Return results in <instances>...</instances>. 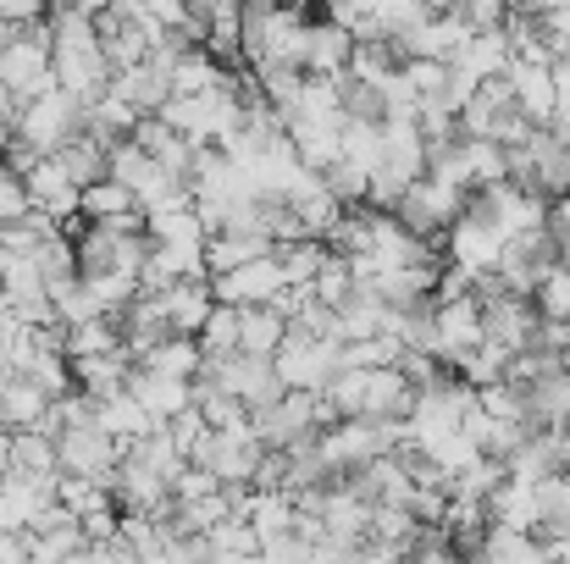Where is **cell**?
I'll use <instances>...</instances> for the list:
<instances>
[{
  "label": "cell",
  "mask_w": 570,
  "mask_h": 564,
  "mask_svg": "<svg viewBox=\"0 0 570 564\" xmlns=\"http://www.w3.org/2000/svg\"><path fill=\"white\" fill-rule=\"evenodd\" d=\"M139 366L156 372V376H173V382H194V376L205 372V355H199L194 338H167V344H156Z\"/></svg>",
  "instance_id": "cell-28"
},
{
  "label": "cell",
  "mask_w": 570,
  "mask_h": 564,
  "mask_svg": "<svg viewBox=\"0 0 570 564\" xmlns=\"http://www.w3.org/2000/svg\"><path fill=\"white\" fill-rule=\"evenodd\" d=\"M249 532H255L261 543L294 537V498H288V493H255V504H249Z\"/></svg>",
  "instance_id": "cell-34"
},
{
  "label": "cell",
  "mask_w": 570,
  "mask_h": 564,
  "mask_svg": "<svg viewBox=\"0 0 570 564\" xmlns=\"http://www.w3.org/2000/svg\"><path fill=\"white\" fill-rule=\"evenodd\" d=\"M56 504H61L72 521H95V515H111V509H117L111 493L95 487V482H83V476H61V482H56Z\"/></svg>",
  "instance_id": "cell-33"
},
{
  "label": "cell",
  "mask_w": 570,
  "mask_h": 564,
  "mask_svg": "<svg viewBox=\"0 0 570 564\" xmlns=\"http://www.w3.org/2000/svg\"><path fill=\"white\" fill-rule=\"evenodd\" d=\"M504 244H510V238H504V232H499V227H493V221L476 210V199H465L460 221L443 232V255H449L443 266H454V271H465V277L476 283V277L499 271V260H504Z\"/></svg>",
  "instance_id": "cell-5"
},
{
  "label": "cell",
  "mask_w": 570,
  "mask_h": 564,
  "mask_svg": "<svg viewBox=\"0 0 570 564\" xmlns=\"http://www.w3.org/2000/svg\"><path fill=\"white\" fill-rule=\"evenodd\" d=\"M61 355L67 360H100V355H122L117 321H83V327H61Z\"/></svg>",
  "instance_id": "cell-27"
},
{
  "label": "cell",
  "mask_w": 570,
  "mask_h": 564,
  "mask_svg": "<svg viewBox=\"0 0 570 564\" xmlns=\"http://www.w3.org/2000/svg\"><path fill=\"white\" fill-rule=\"evenodd\" d=\"M421 459H426V465H432V471H438L443 482H454V476H465V471H471V465H476L482 454L471 448V437H465V432H454V437L432 443V448H426Z\"/></svg>",
  "instance_id": "cell-42"
},
{
  "label": "cell",
  "mask_w": 570,
  "mask_h": 564,
  "mask_svg": "<svg viewBox=\"0 0 570 564\" xmlns=\"http://www.w3.org/2000/svg\"><path fill=\"white\" fill-rule=\"evenodd\" d=\"M338 355H344V344H333V338L288 333L283 349L272 355V372L283 382V393H327V382L338 376Z\"/></svg>",
  "instance_id": "cell-6"
},
{
  "label": "cell",
  "mask_w": 570,
  "mask_h": 564,
  "mask_svg": "<svg viewBox=\"0 0 570 564\" xmlns=\"http://www.w3.org/2000/svg\"><path fill=\"white\" fill-rule=\"evenodd\" d=\"M532 310H538V321H560V327H570V266L566 260H554V266L538 277Z\"/></svg>",
  "instance_id": "cell-30"
},
{
  "label": "cell",
  "mask_w": 570,
  "mask_h": 564,
  "mask_svg": "<svg viewBox=\"0 0 570 564\" xmlns=\"http://www.w3.org/2000/svg\"><path fill=\"white\" fill-rule=\"evenodd\" d=\"M6 471H11V432L0 426V476H6Z\"/></svg>",
  "instance_id": "cell-53"
},
{
  "label": "cell",
  "mask_w": 570,
  "mask_h": 564,
  "mask_svg": "<svg viewBox=\"0 0 570 564\" xmlns=\"http://www.w3.org/2000/svg\"><path fill=\"white\" fill-rule=\"evenodd\" d=\"M465 199H471V194H460V188H443V184H432V178H415L410 194L393 205V221H399L410 238L432 244V238H443V232L460 221Z\"/></svg>",
  "instance_id": "cell-7"
},
{
  "label": "cell",
  "mask_w": 570,
  "mask_h": 564,
  "mask_svg": "<svg viewBox=\"0 0 570 564\" xmlns=\"http://www.w3.org/2000/svg\"><path fill=\"white\" fill-rule=\"evenodd\" d=\"M449 11L460 17L465 33H499L504 28V6H493V0H471V6H449Z\"/></svg>",
  "instance_id": "cell-49"
},
{
  "label": "cell",
  "mask_w": 570,
  "mask_h": 564,
  "mask_svg": "<svg viewBox=\"0 0 570 564\" xmlns=\"http://www.w3.org/2000/svg\"><path fill=\"white\" fill-rule=\"evenodd\" d=\"M272 260H277V271H283V288H311V283H316V271H322V260H327V244L299 238V244L272 249Z\"/></svg>",
  "instance_id": "cell-29"
},
{
  "label": "cell",
  "mask_w": 570,
  "mask_h": 564,
  "mask_svg": "<svg viewBox=\"0 0 570 564\" xmlns=\"http://www.w3.org/2000/svg\"><path fill=\"white\" fill-rule=\"evenodd\" d=\"M482 344L499 349V355H510V360L527 355L538 344V310H532V299H510V294L488 299L482 305Z\"/></svg>",
  "instance_id": "cell-10"
},
{
  "label": "cell",
  "mask_w": 570,
  "mask_h": 564,
  "mask_svg": "<svg viewBox=\"0 0 570 564\" xmlns=\"http://www.w3.org/2000/svg\"><path fill=\"white\" fill-rule=\"evenodd\" d=\"M288 338V321L272 310V305H255V310H238V355L249 360H272Z\"/></svg>",
  "instance_id": "cell-18"
},
{
  "label": "cell",
  "mask_w": 570,
  "mask_h": 564,
  "mask_svg": "<svg viewBox=\"0 0 570 564\" xmlns=\"http://www.w3.org/2000/svg\"><path fill=\"white\" fill-rule=\"evenodd\" d=\"M350 56H355V39L338 33L327 17L305 28V56H299V72L305 78H344L350 72Z\"/></svg>",
  "instance_id": "cell-15"
},
{
  "label": "cell",
  "mask_w": 570,
  "mask_h": 564,
  "mask_svg": "<svg viewBox=\"0 0 570 564\" xmlns=\"http://www.w3.org/2000/svg\"><path fill=\"white\" fill-rule=\"evenodd\" d=\"M0 89L17 106H28V100H39V95L56 89V78H50V28L45 22L11 33V44L0 50Z\"/></svg>",
  "instance_id": "cell-4"
},
{
  "label": "cell",
  "mask_w": 570,
  "mask_h": 564,
  "mask_svg": "<svg viewBox=\"0 0 570 564\" xmlns=\"http://www.w3.org/2000/svg\"><path fill=\"white\" fill-rule=\"evenodd\" d=\"M415 521H410V509H393V504H372V521H366V543H377V548H410L415 543Z\"/></svg>",
  "instance_id": "cell-39"
},
{
  "label": "cell",
  "mask_w": 570,
  "mask_h": 564,
  "mask_svg": "<svg viewBox=\"0 0 570 564\" xmlns=\"http://www.w3.org/2000/svg\"><path fill=\"white\" fill-rule=\"evenodd\" d=\"M50 310H56V321H61V327H83V321H100V310H95V299H89L83 277H72V283L50 288Z\"/></svg>",
  "instance_id": "cell-43"
},
{
  "label": "cell",
  "mask_w": 570,
  "mask_h": 564,
  "mask_svg": "<svg viewBox=\"0 0 570 564\" xmlns=\"http://www.w3.org/2000/svg\"><path fill=\"white\" fill-rule=\"evenodd\" d=\"M22 216H28V188H22L17 172L0 167V227H6V221H22Z\"/></svg>",
  "instance_id": "cell-50"
},
{
  "label": "cell",
  "mask_w": 570,
  "mask_h": 564,
  "mask_svg": "<svg viewBox=\"0 0 570 564\" xmlns=\"http://www.w3.org/2000/svg\"><path fill=\"white\" fill-rule=\"evenodd\" d=\"M199 355L205 360H233L238 355V310L233 305H216L210 316H205V327H199Z\"/></svg>",
  "instance_id": "cell-37"
},
{
  "label": "cell",
  "mask_w": 570,
  "mask_h": 564,
  "mask_svg": "<svg viewBox=\"0 0 570 564\" xmlns=\"http://www.w3.org/2000/svg\"><path fill=\"white\" fill-rule=\"evenodd\" d=\"M45 409H50V398H45L28 376H17V382L0 393V426H6L11 437H17V432H39Z\"/></svg>",
  "instance_id": "cell-24"
},
{
  "label": "cell",
  "mask_w": 570,
  "mask_h": 564,
  "mask_svg": "<svg viewBox=\"0 0 570 564\" xmlns=\"http://www.w3.org/2000/svg\"><path fill=\"white\" fill-rule=\"evenodd\" d=\"M11 471H33V476H61L56 471V443L39 432H17L11 437Z\"/></svg>",
  "instance_id": "cell-44"
},
{
  "label": "cell",
  "mask_w": 570,
  "mask_h": 564,
  "mask_svg": "<svg viewBox=\"0 0 570 564\" xmlns=\"http://www.w3.org/2000/svg\"><path fill=\"white\" fill-rule=\"evenodd\" d=\"M122 216H139L134 194H128L122 184L100 178V184H89L83 194H78V221H89V227H117Z\"/></svg>",
  "instance_id": "cell-21"
},
{
  "label": "cell",
  "mask_w": 570,
  "mask_h": 564,
  "mask_svg": "<svg viewBox=\"0 0 570 564\" xmlns=\"http://www.w3.org/2000/svg\"><path fill=\"white\" fill-rule=\"evenodd\" d=\"M95 426H100L111 443H122V448H134V443H139V437H150V432H161V426H150V415L128 398V387H122L117 398L95 404Z\"/></svg>",
  "instance_id": "cell-19"
},
{
  "label": "cell",
  "mask_w": 570,
  "mask_h": 564,
  "mask_svg": "<svg viewBox=\"0 0 570 564\" xmlns=\"http://www.w3.org/2000/svg\"><path fill=\"white\" fill-rule=\"evenodd\" d=\"M476 554H482V564H543V537H538V532H504V526H488Z\"/></svg>",
  "instance_id": "cell-26"
},
{
  "label": "cell",
  "mask_w": 570,
  "mask_h": 564,
  "mask_svg": "<svg viewBox=\"0 0 570 564\" xmlns=\"http://www.w3.org/2000/svg\"><path fill=\"white\" fill-rule=\"evenodd\" d=\"M482 344V305L476 299H449V305H432V355L438 360H465L471 349Z\"/></svg>",
  "instance_id": "cell-11"
},
{
  "label": "cell",
  "mask_w": 570,
  "mask_h": 564,
  "mask_svg": "<svg viewBox=\"0 0 570 564\" xmlns=\"http://www.w3.org/2000/svg\"><path fill=\"white\" fill-rule=\"evenodd\" d=\"M199 376H205V382H216L227 398H238L249 415L283 398V382H277V372H272V360H249V355H233V360H205V372H199Z\"/></svg>",
  "instance_id": "cell-8"
},
{
  "label": "cell",
  "mask_w": 570,
  "mask_h": 564,
  "mask_svg": "<svg viewBox=\"0 0 570 564\" xmlns=\"http://www.w3.org/2000/svg\"><path fill=\"white\" fill-rule=\"evenodd\" d=\"M205 543H210V554H222V560H255V554H261V537H255L244 521H222Z\"/></svg>",
  "instance_id": "cell-47"
},
{
  "label": "cell",
  "mask_w": 570,
  "mask_h": 564,
  "mask_svg": "<svg viewBox=\"0 0 570 564\" xmlns=\"http://www.w3.org/2000/svg\"><path fill=\"white\" fill-rule=\"evenodd\" d=\"M338 161L372 178V172H377V161H382V133H377V122H344V139H338Z\"/></svg>",
  "instance_id": "cell-38"
},
{
  "label": "cell",
  "mask_w": 570,
  "mask_h": 564,
  "mask_svg": "<svg viewBox=\"0 0 570 564\" xmlns=\"http://www.w3.org/2000/svg\"><path fill=\"white\" fill-rule=\"evenodd\" d=\"M560 471H566V459H560L554 432H532V437L504 459V482H521V487H538V482H549V476H560Z\"/></svg>",
  "instance_id": "cell-17"
},
{
  "label": "cell",
  "mask_w": 570,
  "mask_h": 564,
  "mask_svg": "<svg viewBox=\"0 0 570 564\" xmlns=\"http://www.w3.org/2000/svg\"><path fill=\"white\" fill-rule=\"evenodd\" d=\"M277 294H283L277 260H255V266H238V271H227V277H210V299H216V305H233V310L272 305Z\"/></svg>",
  "instance_id": "cell-12"
},
{
  "label": "cell",
  "mask_w": 570,
  "mask_h": 564,
  "mask_svg": "<svg viewBox=\"0 0 570 564\" xmlns=\"http://www.w3.org/2000/svg\"><path fill=\"white\" fill-rule=\"evenodd\" d=\"M227 78V67L205 50V44H189V50H178V61H173V95L178 100H194V95H205V89H216Z\"/></svg>",
  "instance_id": "cell-23"
},
{
  "label": "cell",
  "mask_w": 570,
  "mask_h": 564,
  "mask_svg": "<svg viewBox=\"0 0 570 564\" xmlns=\"http://www.w3.org/2000/svg\"><path fill=\"white\" fill-rule=\"evenodd\" d=\"M344 78H305L299 83V106H294L288 122H344Z\"/></svg>",
  "instance_id": "cell-22"
},
{
  "label": "cell",
  "mask_w": 570,
  "mask_h": 564,
  "mask_svg": "<svg viewBox=\"0 0 570 564\" xmlns=\"http://www.w3.org/2000/svg\"><path fill=\"white\" fill-rule=\"evenodd\" d=\"M45 6L39 0H0V28H39Z\"/></svg>",
  "instance_id": "cell-51"
},
{
  "label": "cell",
  "mask_w": 570,
  "mask_h": 564,
  "mask_svg": "<svg viewBox=\"0 0 570 564\" xmlns=\"http://www.w3.org/2000/svg\"><path fill=\"white\" fill-rule=\"evenodd\" d=\"M128 459H134L139 471H150V476H161L167 487H173V482H178V471L189 465V459H184V454L173 448V437H167V432H150V437H139V443L128 448Z\"/></svg>",
  "instance_id": "cell-32"
},
{
  "label": "cell",
  "mask_w": 570,
  "mask_h": 564,
  "mask_svg": "<svg viewBox=\"0 0 570 564\" xmlns=\"http://www.w3.org/2000/svg\"><path fill=\"white\" fill-rule=\"evenodd\" d=\"M510 376V355H499V349H488V344H476L465 360H454V382H465L471 393H482V387H493V382H504Z\"/></svg>",
  "instance_id": "cell-40"
},
{
  "label": "cell",
  "mask_w": 570,
  "mask_h": 564,
  "mask_svg": "<svg viewBox=\"0 0 570 564\" xmlns=\"http://www.w3.org/2000/svg\"><path fill=\"white\" fill-rule=\"evenodd\" d=\"M249 426H255V443H261L266 454H288V448L322 437V432L333 426V415H327L322 393H283L277 404L255 409Z\"/></svg>",
  "instance_id": "cell-2"
},
{
  "label": "cell",
  "mask_w": 570,
  "mask_h": 564,
  "mask_svg": "<svg viewBox=\"0 0 570 564\" xmlns=\"http://www.w3.org/2000/svg\"><path fill=\"white\" fill-rule=\"evenodd\" d=\"M272 238L255 232V227H233V232H216L205 238V277H227L238 266H255V260H272Z\"/></svg>",
  "instance_id": "cell-13"
},
{
  "label": "cell",
  "mask_w": 570,
  "mask_h": 564,
  "mask_svg": "<svg viewBox=\"0 0 570 564\" xmlns=\"http://www.w3.org/2000/svg\"><path fill=\"white\" fill-rule=\"evenodd\" d=\"M350 288H355V271H350V260L327 249V260H322V271H316V283H311V294H316V305H327V310H338Z\"/></svg>",
  "instance_id": "cell-45"
},
{
  "label": "cell",
  "mask_w": 570,
  "mask_h": 564,
  "mask_svg": "<svg viewBox=\"0 0 570 564\" xmlns=\"http://www.w3.org/2000/svg\"><path fill=\"white\" fill-rule=\"evenodd\" d=\"M22 376H28V382H33V387H39L50 404L72 393V360H67V355H39V360H33Z\"/></svg>",
  "instance_id": "cell-46"
},
{
  "label": "cell",
  "mask_w": 570,
  "mask_h": 564,
  "mask_svg": "<svg viewBox=\"0 0 570 564\" xmlns=\"http://www.w3.org/2000/svg\"><path fill=\"white\" fill-rule=\"evenodd\" d=\"M476 409H482L488 420L532 426V420H527V387H515V382H493V387H482V393H476Z\"/></svg>",
  "instance_id": "cell-41"
},
{
  "label": "cell",
  "mask_w": 570,
  "mask_h": 564,
  "mask_svg": "<svg viewBox=\"0 0 570 564\" xmlns=\"http://www.w3.org/2000/svg\"><path fill=\"white\" fill-rule=\"evenodd\" d=\"M11 382H17V372H11V366H0V393H6Z\"/></svg>",
  "instance_id": "cell-54"
},
{
  "label": "cell",
  "mask_w": 570,
  "mask_h": 564,
  "mask_svg": "<svg viewBox=\"0 0 570 564\" xmlns=\"http://www.w3.org/2000/svg\"><path fill=\"white\" fill-rule=\"evenodd\" d=\"M128 398L150 415V426H167V420H178L189 409V382H173V376H156V372H145V366H134L128 372Z\"/></svg>",
  "instance_id": "cell-14"
},
{
  "label": "cell",
  "mask_w": 570,
  "mask_h": 564,
  "mask_svg": "<svg viewBox=\"0 0 570 564\" xmlns=\"http://www.w3.org/2000/svg\"><path fill=\"white\" fill-rule=\"evenodd\" d=\"M460 161H465V178H471V194H488V188L510 184V156L488 139H460Z\"/></svg>",
  "instance_id": "cell-25"
},
{
  "label": "cell",
  "mask_w": 570,
  "mask_h": 564,
  "mask_svg": "<svg viewBox=\"0 0 570 564\" xmlns=\"http://www.w3.org/2000/svg\"><path fill=\"white\" fill-rule=\"evenodd\" d=\"M56 167H61L78 188L100 184V178H106V145H95V139H83V133H78L72 145H61V150H56Z\"/></svg>",
  "instance_id": "cell-35"
},
{
  "label": "cell",
  "mask_w": 570,
  "mask_h": 564,
  "mask_svg": "<svg viewBox=\"0 0 570 564\" xmlns=\"http://www.w3.org/2000/svg\"><path fill=\"white\" fill-rule=\"evenodd\" d=\"M150 305L161 310V321H167V333H173V338H199L205 316L216 310V299H210V283H178V288L156 294Z\"/></svg>",
  "instance_id": "cell-16"
},
{
  "label": "cell",
  "mask_w": 570,
  "mask_h": 564,
  "mask_svg": "<svg viewBox=\"0 0 570 564\" xmlns=\"http://www.w3.org/2000/svg\"><path fill=\"white\" fill-rule=\"evenodd\" d=\"M350 564H404V554L399 548H377V543H361Z\"/></svg>",
  "instance_id": "cell-52"
},
{
  "label": "cell",
  "mask_w": 570,
  "mask_h": 564,
  "mask_svg": "<svg viewBox=\"0 0 570 564\" xmlns=\"http://www.w3.org/2000/svg\"><path fill=\"white\" fill-rule=\"evenodd\" d=\"M488 526H504V532H538V498L532 487L521 482H499L488 493Z\"/></svg>",
  "instance_id": "cell-20"
},
{
  "label": "cell",
  "mask_w": 570,
  "mask_h": 564,
  "mask_svg": "<svg viewBox=\"0 0 570 564\" xmlns=\"http://www.w3.org/2000/svg\"><path fill=\"white\" fill-rule=\"evenodd\" d=\"M78 249V271L95 277V271H111V277H139L145 255H150V238H145V216H122L117 227H83L72 238Z\"/></svg>",
  "instance_id": "cell-1"
},
{
  "label": "cell",
  "mask_w": 570,
  "mask_h": 564,
  "mask_svg": "<svg viewBox=\"0 0 570 564\" xmlns=\"http://www.w3.org/2000/svg\"><path fill=\"white\" fill-rule=\"evenodd\" d=\"M83 277V271H78ZM83 288H89V299H95V310L106 316V321H117L134 299H139V277H111V271H95V277H83Z\"/></svg>",
  "instance_id": "cell-36"
},
{
  "label": "cell",
  "mask_w": 570,
  "mask_h": 564,
  "mask_svg": "<svg viewBox=\"0 0 570 564\" xmlns=\"http://www.w3.org/2000/svg\"><path fill=\"white\" fill-rule=\"evenodd\" d=\"M56 482L61 476H33V471H6L0 476V532L28 537L45 509H56Z\"/></svg>",
  "instance_id": "cell-9"
},
{
  "label": "cell",
  "mask_w": 570,
  "mask_h": 564,
  "mask_svg": "<svg viewBox=\"0 0 570 564\" xmlns=\"http://www.w3.org/2000/svg\"><path fill=\"white\" fill-rule=\"evenodd\" d=\"M78 128H83V111L61 95V89H50V95H39V100H28V106H17V128H11V139L28 150V156H56L61 145H72L78 139Z\"/></svg>",
  "instance_id": "cell-3"
},
{
  "label": "cell",
  "mask_w": 570,
  "mask_h": 564,
  "mask_svg": "<svg viewBox=\"0 0 570 564\" xmlns=\"http://www.w3.org/2000/svg\"><path fill=\"white\" fill-rule=\"evenodd\" d=\"M167 493H173V504H205V498H216V493H222V482H216L210 471H199V465H184V471H178V482H173Z\"/></svg>",
  "instance_id": "cell-48"
},
{
  "label": "cell",
  "mask_w": 570,
  "mask_h": 564,
  "mask_svg": "<svg viewBox=\"0 0 570 564\" xmlns=\"http://www.w3.org/2000/svg\"><path fill=\"white\" fill-rule=\"evenodd\" d=\"M532 498H538V537L570 532V471L549 476V482H538Z\"/></svg>",
  "instance_id": "cell-31"
}]
</instances>
